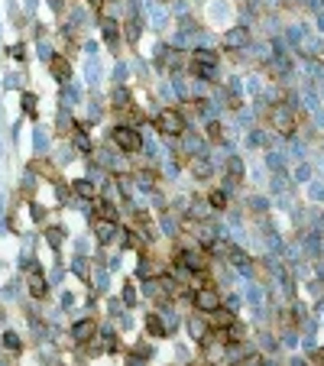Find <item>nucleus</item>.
I'll return each mask as SVG.
<instances>
[{
	"instance_id": "nucleus-1",
	"label": "nucleus",
	"mask_w": 324,
	"mask_h": 366,
	"mask_svg": "<svg viewBox=\"0 0 324 366\" xmlns=\"http://www.w3.org/2000/svg\"><path fill=\"white\" fill-rule=\"evenodd\" d=\"M269 127L275 130V133H292L295 127V104H275L269 110Z\"/></svg>"
},
{
	"instance_id": "nucleus-2",
	"label": "nucleus",
	"mask_w": 324,
	"mask_h": 366,
	"mask_svg": "<svg viewBox=\"0 0 324 366\" xmlns=\"http://www.w3.org/2000/svg\"><path fill=\"white\" fill-rule=\"evenodd\" d=\"M156 130H159L162 136H182L185 133V117L178 114V110H162V114L156 117Z\"/></svg>"
},
{
	"instance_id": "nucleus-3",
	"label": "nucleus",
	"mask_w": 324,
	"mask_h": 366,
	"mask_svg": "<svg viewBox=\"0 0 324 366\" xmlns=\"http://www.w3.org/2000/svg\"><path fill=\"white\" fill-rule=\"evenodd\" d=\"M110 140H114L117 146L123 149V153H136V149L143 146L140 133H136L133 127H114V130H110Z\"/></svg>"
},
{
	"instance_id": "nucleus-4",
	"label": "nucleus",
	"mask_w": 324,
	"mask_h": 366,
	"mask_svg": "<svg viewBox=\"0 0 324 366\" xmlns=\"http://www.w3.org/2000/svg\"><path fill=\"white\" fill-rule=\"evenodd\" d=\"M191 301H195V308L201 314H208V311H214V308L220 305V295H217V288L208 285V288H198V292L191 295Z\"/></svg>"
},
{
	"instance_id": "nucleus-5",
	"label": "nucleus",
	"mask_w": 324,
	"mask_h": 366,
	"mask_svg": "<svg viewBox=\"0 0 324 366\" xmlns=\"http://www.w3.org/2000/svg\"><path fill=\"white\" fill-rule=\"evenodd\" d=\"M91 230H94V237H98L101 243H114V240L120 237V227H117V220H110V217H98L91 224Z\"/></svg>"
},
{
	"instance_id": "nucleus-6",
	"label": "nucleus",
	"mask_w": 324,
	"mask_h": 366,
	"mask_svg": "<svg viewBox=\"0 0 324 366\" xmlns=\"http://www.w3.org/2000/svg\"><path fill=\"white\" fill-rule=\"evenodd\" d=\"M175 262H178L182 269H188V272H204V269H208V259H204L198 250H182V253L175 256Z\"/></svg>"
},
{
	"instance_id": "nucleus-7",
	"label": "nucleus",
	"mask_w": 324,
	"mask_h": 366,
	"mask_svg": "<svg viewBox=\"0 0 324 366\" xmlns=\"http://www.w3.org/2000/svg\"><path fill=\"white\" fill-rule=\"evenodd\" d=\"M94 334H98V324H94L91 317H81V321L72 324V340H75V343H88V340H94Z\"/></svg>"
},
{
	"instance_id": "nucleus-8",
	"label": "nucleus",
	"mask_w": 324,
	"mask_h": 366,
	"mask_svg": "<svg viewBox=\"0 0 324 366\" xmlns=\"http://www.w3.org/2000/svg\"><path fill=\"white\" fill-rule=\"evenodd\" d=\"M188 169H191V175H195V178H211V175H214V159L191 156L188 159Z\"/></svg>"
},
{
	"instance_id": "nucleus-9",
	"label": "nucleus",
	"mask_w": 324,
	"mask_h": 366,
	"mask_svg": "<svg viewBox=\"0 0 324 366\" xmlns=\"http://www.w3.org/2000/svg\"><path fill=\"white\" fill-rule=\"evenodd\" d=\"M30 295L33 298H46V295H49V282H46V275L39 272V269L30 272Z\"/></svg>"
},
{
	"instance_id": "nucleus-10",
	"label": "nucleus",
	"mask_w": 324,
	"mask_h": 366,
	"mask_svg": "<svg viewBox=\"0 0 324 366\" xmlns=\"http://www.w3.org/2000/svg\"><path fill=\"white\" fill-rule=\"evenodd\" d=\"M208 321H211V327H227V324H233L237 317H233V308L217 305L214 311H208Z\"/></svg>"
},
{
	"instance_id": "nucleus-11",
	"label": "nucleus",
	"mask_w": 324,
	"mask_h": 366,
	"mask_svg": "<svg viewBox=\"0 0 324 366\" xmlns=\"http://www.w3.org/2000/svg\"><path fill=\"white\" fill-rule=\"evenodd\" d=\"M72 188H75V195H78V198H98V185H94L91 178H75Z\"/></svg>"
},
{
	"instance_id": "nucleus-12",
	"label": "nucleus",
	"mask_w": 324,
	"mask_h": 366,
	"mask_svg": "<svg viewBox=\"0 0 324 366\" xmlns=\"http://www.w3.org/2000/svg\"><path fill=\"white\" fill-rule=\"evenodd\" d=\"M52 75L59 85H68V78H72V68H68L65 59H52Z\"/></svg>"
},
{
	"instance_id": "nucleus-13",
	"label": "nucleus",
	"mask_w": 324,
	"mask_h": 366,
	"mask_svg": "<svg viewBox=\"0 0 324 366\" xmlns=\"http://www.w3.org/2000/svg\"><path fill=\"white\" fill-rule=\"evenodd\" d=\"M230 262H233V269H240L243 275H250V272H253L250 256H246V253H240V250H233V253H230Z\"/></svg>"
},
{
	"instance_id": "nucleus-14",
	"label": "nucleus",
	"mask_w": 324,
	"mask_h": 366,
	"mask_svg": "<svg viewBox=\"0 0 324 366\" xmlns=\"http://www.w3.org/2000/svg\"><path fill=\"white\" fill-rule=\"evenodd\" d=\"M146 330H149L153 337H165V334H169V330H165V324H162V317H159V311L146 317Z\"/></svg>"
},
{
	"instance_id": "nucleus-15",
	"label": "nucleus",
	"mask_w": 324,
	"mask_h": 366,
	"mask_svg": "<svg viewBox=\"0 0 324 366\" xmlns=\"http://www.w3.org/2000/svg\"><path fill=\"white\" fill-rule=\"evenodd\" d=\"M188 334L195 337V340H204V337H208V327H204L201 317H188Z\"/></svg>"
},
{
	"instance_id": "nucleus-16",
	"label": "nucleus",
	"mask_w": 324,
	"mask_h": 366,
	"mask_svg": "<svg viewBox=\"0 0 324 366\" xmlns=\"http://www.w3.org/2000/svg\"><path fill=\"white\" fill-rule=\"evenodd\" d=\"M101 36H104V43H117V39H120V26H117L114 20H104V26H101Z\"/></svg>"
},
{
	"instance_id": "nucleus-17",
	"label": "nucleus",
	"mask_w": 324,
	"mask_h": 366,
	"mask_svg": "<svg viewBox=\"0 0 324 366\" xmlns=\"http://www.w3.org/2000/svg\"><path fill=\"white\" fill-rule=\"evenodd\" d=\"M62 240H65V230H62V227H49V230H46V243H49L52 250H59Z\"/></svg>"
},
{
	"instance_id": "nucleus-18",
	"label": "nucleus",
	"mask_w": 324,
	"mask_h": 366,
	"mask_svg": "<svg viewBox=\"0 0 324 366\" xmlns=\"http://www.w3.org/2000/svg\"><path fill=\"white\" fill-rule=\"evenodd\" d=\"M0 340H4V350H10V353H20V350H23V340H20L17 334H10V330H7Z\"/></svg>"
},
{
	"instance_id": "nucleus-19",
	"label": "nucleus",
	"mask_w": 324,
	"mask_h": 366,
	"mask_svg": "<svg viewBox=\"0 0 324 366\" xmlns=\"http://www.w3.org/2000/svg\"><path fill=\"white\" fill-rule=\"evenodd\" d=\"M191 59L198 62V65H217V55L211 52V49H195V55Z\"/></svg>"
},
{
	"instance_id": "nucleus-20",
	"label": "nucleus",
	"mask_w": 324,
	"mask_h": 366,
	"mask_svg": "<svg viewBox=\"0 0 324 366\" xmlns=\"http://www.w3.org/2000/svg\"><path fill=\"white\" fill-rule=\"evenodd\" d=\"M110 101L117 104V110H123V107L130 104V91H127V88H117V91L110 94Z\"/></svg>"
},
{
	"instance_id": "nucleus-21",
	"label": "nucleus",
	"mask_w": 324,
	"mask_h": 366,
	"mask_svg": "<svg viewBox=\"0 0 324 366\" xmlns=\"http://www.w3.org/2000/svg\"><path fill=\"white\" fill-rule=\"evenodd\" d=\"M101 340H104V347H107V350H117V347H120V337H117L110 327L101 330Z\"/></svg>"
},
{
	"instance_id": "nucleus-22",
	"label": "nucleus",
	"mask_w": 324,
	"mask_h": 366,
	"mask_svg": "<svg viewBox=\"0 0 324 366\" xmlns=\"http://www.w3.org/2000/svg\"><path fill=\"white\" fill-rule=\"evenodd\" d=\"M191 208H195V217H201V220L214 211V208H211V201H204V198H195V204H191Z\"/></svg>"
},
{
	"instance_id": "nucleus-23",
	"label": "nucleus",
	"mask_w": 324,
	"mask_h": 366,
	"mask_svg": "<svg viewBox=\"0 0 324 366\" xmlns=\"http://www.w3.org/2000/svg\"><path fill=\"white\" fill-rule=\"evenodd\" d=\"M162 324H165V330H169V334H172V330H175L178 327V317H175V311H172V308H162Z\"/></svg>"
},
{
	"instance_id": "nucleus-24",
	"label": "nucleus",
	"mask_w": 324,
	"mask_h": 366,
	"mask_svg": "<svg viewBox=\"0 0 324 366\" xmlns=\"http://www.w3.org/2000/svg\"><path fill=\"white\" fill-rule=\"evenodd\" d=\"M75 146H78L81 153H88V149H91V136H88V130L78 127V133H75Z\"/></svg>"
},
{
	"instance_id": "nucleus-25",
	"label": "nucleus",
	"mask_w": 324,
	"mask_h": 366,
	"mask_svg": "<svg viewBox=\"0 0 324 366\" xmlns=\"http://www.w3.org/2000/svg\"><path fill=\"white\" fill-rule=\"evenodd\" d=\"M72 272L78 275V279H88V272H91V269H88V259H85V256H78V259L72 262Z\"/></svg>"
},
{
	"instance_id": "nucleus-26",
	"label": "nucleus",
	"mask_w": 324,
	"mask_h": 366,
	"mask_svg": "<svg viewBox=\"0 0 324 366\" xmlns=\"http://www.w3.org/2000/svg\"><path fill=\"white\" fill-rule=\"evenodd\" d=\"M201 149H204L201 140H195V136H188V140H185V153H188V156H201Z\"/></svg>"
},
{
	"instance_id": "nucleus-27",
	"label": "nucleus",
	"mask_w": 324,
	"mask_h": 366,
	"mask_svg": "<svg viewBox=\"0 0 324 366\" xmlns=\"http://www.w3.org/2000/svg\"><path fill=\"white\" fill-rule=\"evenodd\" d=\"M211 208H217V211H224L227 208V191H211Z\"/></svg>"
},
{
	"instance_id": "nucleus-28",
	"label": "nucleus",
	"mask_w": 324,
	"mask_h": 366,
	"mask_svg": "<svg viewBox=\"0 0 324 366\" xmlns=\"http://www.w3.org/2000/svg\"><path fill=\"white\" fill-rule=\"evenodd\" d=\"M246 43V30H233L227 33V46H243Z\"/></svg>"
},
{
	"instance_id": "nucleus-29",
	"label": "nucleus",
	"mask_w": 324,
	"mask_h": 366,
	"mask_svg": "<svg viewBox=\"0 0 324 366\" xmlns=\"http://www.w3.org/2000/svg\"><path fill=\"white\" fill-rule=\"evenodd\" d=\"M214 68L217 65H198V62H195V75H198V78H204V81L214 78Z\"/></svg>"
},
{
	"instance_id": "nucleus-30",
	"label": "nucleus",
	"mask_w": 324,
	"mask_h": 366,
	"mask_svg": "<svg viewBox=\"0 0 324 366\" xmlns=\"http://www.w3.org/2000/svg\"><path fill=\"white\" fill-rule=\"evenodd\" d=\"M23 114L36 117V98H33V94H23Z\"/></svg>"
},
{
	"instance_id": "nucleus-31",
	"label": "nucleus",
	"mask_w": 324,
	"mask_h": 366,
	"mask_svg": "<svg viewBox=\"0 0 324 366\" xmlns=\"http://www.w3.org/2000/svg\"><path fill=\"white\" fill-rule=\"evenodd\" d=\"M149 356H153V347H149V343H140V347L133 350V360H149Z\"/></svg>"
},
{
	"instance_id": "nucleus-32",
	"label": "nucleus",
	"mask_w": 324,
	"mask_h": 366,
	"mask_svg": "<svg viewBox=\"0 0 324 366\" xmlns=\"http://www.w3.org/2000/svg\"><path fill=\"white\" fill-rule=\"evenodd\" d=\"M127 39H130V43L140 39V23H136V20H130V23H127Z\"/></svg>"
},
{
	"instance_id": "nucleus-33",
	"label": "nucleus",
	"mask_w": 324,
	"mask_h": 366,
	"mask_svg": "<svg viewBox=\"0 0 324 366\" xmlns=\"http://www.w3.org/2000/svg\"><path fill=\"white\" fill-rule=\"evenodd\" d=\"M227 169H230V178L243 175V162H240V159H230V165H227Z\"/></svg>"
},
{
	"instance_id": "nucleus-34",
	"label": "nucleus",
	"mask_w": 324,
	"mask_h": 366,
	"mask_svg": "<svg viewBox=\"0 0 324 366\" xmlns=\"http://www.w3.org/2000/svg\"><path fill=\"white\" fill-rule=\"evenodd\" d=\"M208 140H214V143L220 140V123H214V120L208 123Z\"/></svg>"
},
{
	"instance_id": "nucleus-35",
	"label": "nucleus",
	"mask_w": 324,
	"mask_h": 366,
	"mask_svg": "<svg viewBox=\"0 0 324 366\" xmlns=\"http://www.w3.org/2000/svg\"><path fill=\"white\" fill-rule=\"evenodd\" d=\"M88 85H98V65L88 62Z\"/></svg>"
},
{
	"instance_id": "nucleus-36",
	"label": "nucleus",
	"mask_w": 324,
	"mask_h": 366,
	"mask_svg": "<svg viewBox=\"0 0 324 366\" xmlns=\"http://www.w3.org/2000/svg\"><path fill=\"white\" fill-rule=\"evenodd\" d=\"M10 59L23 62V59H26V49H23V46H10Z\"/></svg>"
},
{
	"instance_id": "nucleus-37",
	"label": "nucleus",
	"mask_w": 324,
	"mask_h": 366,
	"mask_svg": "<svg viewBox=\"0 0 324 366\" xmlns=\"http://www.w3.org/2000/svg\"><path fill=\"white\" fill-rule=\"evenodd\" d=\"M136 301V292H133V285H127L123 288V305H133Z\"/></svg>"
},
{
	"instance_id": "nucleus-38",
	"label": "nucleus",
	"mask_w": 324,
	"mask_h": 366,
	"mask_svg": "<svg viewBox=\"0 0 324 366\" xmlns=\"http://www.w3.org/2000/svg\"><path fill=\"white\" fill-rule=\"evenodd\" d=\"M250 143H253V146H263V143H266V136H263V130H253V136H250Z\"/></svg>"
},
{
	"instance_id": "nucleus-39",
	"label": "nucleus",
	"mask_w": 324,
	"mask_h": 366,
	"mask_svg": "<svg viewBox=\"0 0 324 366\" xmlns=\"http://www.w3.org/2000/svg\"><path fill=\"white\" fill-rule=\"evenodd\" d=\"M263 350H269V353H272V350H275V337L263 334Z\"/></svg>"
},
{
	"instance_id": "nucleus-40",
	"label": "nucleus",
	"mask_w": 324,
	"mask_h": 366,
	"mask_svg": "<svg viewBox=\"0 0 324 366\" xmlns=\"http://www.w3.org/2000/svg\"><path fill=\"white\" fill-rule=\"evenodd\" d=\"M250 208L263 211V208H269V201H266V198H253V201H250Z\"/></svg>"
},
{
	"instance_id": "nucleus-41",
	"label": "nucleus",
	"mask_w": 324,
	"mask_h": 366,
	"mask_svg": "<svg viewBox=\"0 0 324 366\" xmlns=\"http://www.w3.org/2000/svg\"><path fill=\"white\" fill-rule=\"evenodd\" d=\"M20 81H23L20 75H7V88H20Z\"/></svg>"
},
{
	"instance_id": "nucleus-42",
	"label": "nucleus",
	"mask_w": 324,
	"mask_h": 366,
	"mask_svg": "<svg viewBox=\"0 0 324 366\" xmlns=\"http://www.w3.org/2000/svg\"><path fill=\"white\" fill-rule=\"evenodd\" d=\"M33 143H36V149H46V136L36 130V136H33Z\"/></svg>"
},
{
	"instance_id": "nucleus-43",
	"label": "nucleus",
	"mask_w": 324,
	"mask_h": 366,
	"mask_svg": "<svg viewBox=\"0 0 324 366\" xmlns=\"http://www.w3.org/2000/svg\"><path fill=\"white\" fill-rule=\"evenodd\" d=\"M282 343H285V347H298V337H295V334H285V340H282Z\"/></svg>"
},
{
	"instance_id": "nucleus-44",
	"label": "nucleus",
	"mask_w": 324,
	"mask_h": 366,
	"mask_svg": "<svg viewBox=\"0 0 324 366\" xmlns=\"http://www.w3.org/2000/svg\"><path fill=\"white\" fill-rule=\"evenodd\" d=\"M269 165H272V169H282V156L272 153V156H269Z\"/></svg>"
},
{
	"instance_id": "nucleus-45",
	"label": "nucleus",
	"mask_w": 324,
	"mask_h": 366,
	"mask_svg": "<svg viewBox=\"0 0 324 366\" xmlns=\"http://www.w3.org/2000/svg\"><path fill=\"white\" fill-rule=\"evenodd\" d=\"M101 4H104V0H91V7H101Z\"/></svg>"
}]
</instances>
